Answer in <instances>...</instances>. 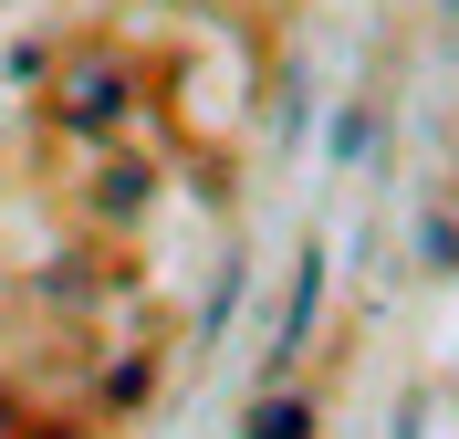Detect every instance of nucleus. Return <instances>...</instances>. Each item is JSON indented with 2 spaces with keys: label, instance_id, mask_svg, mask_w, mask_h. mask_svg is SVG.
<instances>
[{
  "label": "nucleus",
  "instance_id": "1",
  "mask_svg": "<svg viewBox=\"0 0 459 439\" xmlns=\"http://www.w3.org/2000/svg\"><path fill=\"white\" fill-rule=\"evenodd\" d=\"M251 439H314V408H303V398H272V408L251 418Z\"/></svg>",
  "mask_w": 459,
  "mask_h": 439
}]
</instances>
